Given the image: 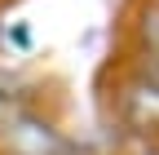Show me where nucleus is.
<instances>
[{"label": "nucleus", "instance_id": "f03ea898", "mask_svg": "<svg viewBox=\"0 0 159 155\" xmlns=\"http://www.w3.org/2000/svg\"><path fill=\"white\" fill-rule=\"evenodd\" d=\"M133 45H137L142 58H155L159 62V0H142L137 22H133Z\"/></svg>", "mask_w": 159, "mask_h": 155}, {"label": "nucleus", "instance_id": "f257e3e1", "mask_svg": "<svg viewBox=\"0 0 159 155\" xmlns=\"http://www.w3.org/2000/svg\"><path fill=\"white\" fill-rule=\"evenodd\" d=\"M111 106H115V120L124 124L133 138L142 142H159V75L142 71V67H124L115 80L111 93Z\"/></svg>", "mask_w": 159, "mask_h": 155}, {"label": "nucleus", "instance_id": "7ed1b4c3", "mask_svg": "<svg viewBox=\"0 0 159 155\" xmlns=\"http://www.w3.org/2000/svg\"><path fill=\"white\" fill-rule=\"evenodd\" d=\"M133 155H159V142H142V146H137Z\"/></svg>", "mask_w": 159, "mask_h": 155}]
</instances>
